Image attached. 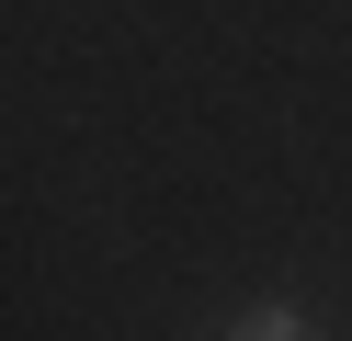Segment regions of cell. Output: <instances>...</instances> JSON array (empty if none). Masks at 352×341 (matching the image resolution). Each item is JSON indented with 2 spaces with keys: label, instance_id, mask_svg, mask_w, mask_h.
Returning <instances> with one entry per match:
<instances>
[{
  "label": "cell",
  "instance_id": "6da1fadb",
  "mask_svg": "<svg viewBox=\"0 0 352 341\" xmlns=\"http://www.w3.org/2000/svg\"><path fill=\"white\" fill-rule=\"evenodd\" d=\"M239 341H307V330H296V318H284V307H261V318H250V330H239Z\"/></svg>",
  "mask_w": 352,
  "mask_h": 341
}]
</instances>
